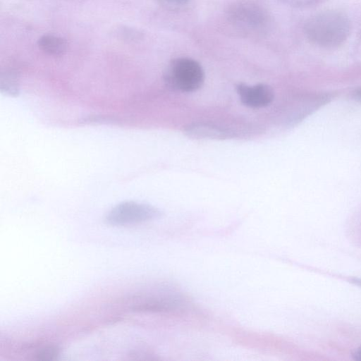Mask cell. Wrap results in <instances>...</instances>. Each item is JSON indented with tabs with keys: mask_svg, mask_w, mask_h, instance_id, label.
Wrapping results in <instances>:
<instances>
[{
	"mask_svg": "<svg viewBox=\"0 0 361 361\" xmlns=\"http://www.w3.org/2000/svg\"><path fill=\"white\" fill-rule=\"evenodd\" d=\"M304 31L312 43L322 47L334 48L348 39L350 23L344 13L326 11L308 19L305 24Z\"/></svg>",
	"mask_w": 361,
	"mask_h": 361,
	"instance_id": "cell-1",
	"label": "cell"
},
{
	"mask_svg": "<svg viewBox=\"0 0 361 361\" xmlns=\"http://www.w3.org/2000/svg\"><path fill=\"white\" fill-rule=\"evenodd\" d=\"M58 355V350L55 347H47L39 350L35 355L38 360H52Z\"/></svg>",
	"mask_w": 361,
	"mask_h": 361,
	"instance_id": "cell-10",
	"label": "cell"
},
{
	"mask_svg": "<svg viewBox=\"0 0 361 361\" xmlns=\"http://www.w3.org/2000/svg\"><path fill=\"white\" fill-rule=\"evenodd\" d=\"M352 357L355 360L361 361V345L354 350Z\"/></svg>",
	"mask_w": 361,
	"mask_h": 361,
	"instance_id": "cell-12",
	"label": "cell"
},
{
	"mask_svg": "<svg viewBox=\"0 0 361 361\" xmlns=\"http://www.w3.org/2000/svg\"><path fill=\"white\" fill-rule=\"evenodd\" d=\"M353 97L357 102L361 103V86L353 91Z\"/></svg>",
	"mask_w": 361,
	"mask_h": 361,
	"instance_id": "cell-13",
	"label": "cell"
},
{
	"mask_svg": "<svg viewBox=\"0 0 361 361\" xmlns=\"http://www.w3.org/2000/svg\"><path fill=\"white\" fill-rule=\"evenodd\" d=\"M284 3L293 5V6H302L307 4L314 0H280Z\"/></svg>",
	"mask_w": 361,
	"mask_h": 361,
	"instance_id": "cell-11",
	"label": "cell"
},
{
	"mask_svg": "<svg viewBox=\"0 0 361 361\" xmlns=\"http://www.w3.org/2000/svg\"><path fill=\"white\" fill-rule=\"evenodd\" d=\"M185 133L197 139H224L227 137L224 130L207 123H193L188 126Z\"/></svg>",
	"mask_w": 361,
	"mask_h": 361,
	"instance_id": "cell-7",
	"label": "cell"
},
{
	"mask_svg": "<svg viewBox=\"0 0 361 361\" xmlns=\"http://www.w3.org/2000/svg\"><path fill=\"white\" fill-rule=\"evenodd\" d=\"M1 88L11 94L18 93V82L16 75L12 72H6L1 75Z\"/></svg>",
	"mask_w": 361,
	"mask_h": 361,
	"instance_id": "cell-8",
	"label": "cell"
},
{
	"mask_svg": "<svg viewBox=\"0 0 361 361\" xmlns=\"http://www.w3.org/2000/svg\"><path fill=\"white\" fill-rule=\"evenodd\" d=\"M164 80L173 91L192 92L199 90L204 80V73L201 65L188 57L172 59L167 65Z\"/></svg>",
	"mask_w": 361,
	"mask_h": 361,
	"instance_id": "cell-2",
	"label": "cell"
},
{
	"mask_svg": "<svg viewBox=\"0 0 361 361\" xmlns=\"http://www.w3.org/2000/svg\"><path fill=\"white\" fill-rule=\"evenodd\" d=\"M158 4L170 11H179L185 8L190 0H154Z\"/></svg>",
	"mask_w": 361,
	"mask_h": 361,
	"instance_id": "cell-9",
	"label": "cell"
},
{
	"mask_svg": "<svg viewBox=\"0 0 361 361\" xmlns=\"http://www.w3.org/2000/svg\"><path fill=\"white\" fill-rule=\"evenodd\" d=\"M37 45L40 50L49 56H61L67 51L68 43L66 40L54 34H44L37 40Z\"/></svg>",
	"mask_w": 361,
	"mask_h": 361,
	"instance_id": "cell-6",
	"label": "cell"
},
{
	"mask_svg": "<svg viewBox=\"0 0 361 361\" xmlns=\"http://www.w3.org/2000/svg\"><path fill=\"white\" fill-rule=\"evenodd\" d=\"M226 17L233 29L251 37L264 34L270 23L267 11L250 1L235 4L228 9Z\"/></svg>",
	"mask_w": 361,
	"mask_h": 361,
	"instance_id": "cell-3",
	"label": "cell"
},
{
	"mask_svg": "<svg viewBox=\"0 0 361 361\" xmlns=\"http://www.w3.org/2000/svg\"><path fill=\"white\" fill-rule=\"evenodd\" d=\"M350 281L352 283H353L359 286H361V279L352 278V279H350Z\"/></svg>",
	"mask_w": 361,
	"mask_h": 361,
	"instance_id": "cell-14",
	"label": "cell"
},
{
	"mask_svg": "<svg viewBox=\"0 0 361 361\" xmlns=\"http://www.w3.org/2000/svg\"><path fill=\"white\" fill-rule=\"evenodd\" d=\"M160 215V211L151 205L125 202L114 207L106 219L111 225L126 226L149 221Z\"/></svg>",
	"mask_w": 361,
	"mask_h": 361,
	"instance_id": "cell-4",
	"label": "cell"
},
{
	"mask_svg": "<svg viewBox=\"0 0 361 361\" xmlns=\"http://www.w3.org/2000/svg\"><path fill=\"white\" fill-rule=\"evenodd\" d=\"M236 88L241 102L249 107H264L274 99V90L265 84L250 86L241 83L238 85Z\"/></svg>",
	"mask_w": 361,
	"mask_h": 361,
	"instance_id": "cell-5",
	"label": "cell"
}]
</instances>
